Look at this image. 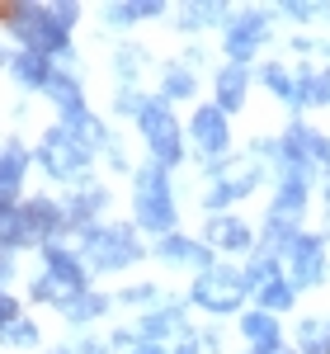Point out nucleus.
I'll return each instance as SVG.
<instances>
[{
	"mask_svg": "<svg viewBox=\"0 0 330 354\" xmlns=\"http://www.w3.org/2000/svg\"><path fill=\"white\" fill-rule=\"evenodd\" d=\"M133 354H170V350H165V345H146V340H142V345H137Z\"/></svg>",
	"mask_w": 330,
	"mask_h": 354,
	"instance_id": "37998d69",
	"label": "nucleus"
},
{
	"mask_svg": "<svg viewBox=\"0 0 330 354\" xmlns=\"http://www.w3.org/2000/svg\"><path fill=\"white\" fill-rule=\"evenodd\" d=\"M118 298H123V302H137V307H146V302L161 298V293H156L151 283H137V288H128V293H118Z\"/></svg>",
	"mask_w": 330,
	"mask_h": 354,
	"instance_id": "f704fd0d",
	"label": "nucleus"
},
{
	"mask_svg": "<svg viewBox=\"0 0 330 354\" xmlns=\"http://www.w3.org/2000/svg\"><path fill=\"white\" fill-rule=\"evenodd\" d=\"M0 62H5V53H0Z\"/></svg>",
	"mask_w": 330,
	"mask_h": 354,
	"instance_id": "49530a36",
	"label": "nucleus"
},
{
	"mask_svg": "<svg viewBox=\"0 0 330 354\" xmlns=\"http://www.w3.org/2000/svg\"><path fill=\"white\" fill-rule=\"evenodd\" d=\"M5 340H10L14 350H33V345H38V326H33V322H14V326L5 330Z\"/></svg>",
	"mask_w": 330,
	"mask_h": 354,
	"instance_id": "2f4dec72",
	"label": "nucleus"
},
{
	"mask_svg": "<svg viewBox=\"0 0 330 354\" xmlns=\"http://www.w3.org/2000/svg\"><path fill=\"white\" fill-rule=\"evenodd\" d=\"M193 90H198V81H193V71L189 66H165L161 71V100L170 104V100H193Z\"/></svg>",
	"mask_w": 330,
	"mask_h": 354,
	"instance_id": "4be33fe9",
	"label": "nucleus"
},
{
	"mask_svg": "<svg viewBox=\"0 0 330 354\" xmlns=\"http://www.w3.org/2000/svg\"><path fill=\"white\" fill-rule=\"evenodd\" d=\"M260 81L269 85L278 100H288V104L298 109V76H293V71H283V66H260Z\"/></svg>",
	"mask_w": 330,
	"mask_h": 354,
	"instance_id": "bb28decb",
	"label": "nucleus"
},
{
	"mask_svg": "<svg viewBox=\"0 0 330 354\" xmlns=\"http://www.w3.org/2000/svg\"><path fill=\"white\" fill-rule=\"evenodd\" d=\"M170 354H203V335H184L179 350H170Z\"/></svg>",
	"mask_w": 330,
	"mask_h": 354,
	"instance_id": "ea45409f",
	"label": "nucleus"
},
{
	"mask_svg": "<svg viewBox=\"0 0 330 354\" xmlns=\"http://www.w3.org/2000/svg\"><path fill=\"white\" fill-rule=\"evenodd\" d=\"M298 350L302 354H330V322H311L307 317L298 326Z\"/></svg>",
	"mask_w": 330,
	"mask_h": 354,
	"instance_id": "a878e982",
	"label": "nucleus"
},
{
	"mask_svg": "<svg viewBox=\"0 0 330 354\" xmlns=\"http://www.w3.org/2000/svg\"><path fill=\"white\" fill-rule=\"evenodd\" d=\"M38 161H43V170H48L52 180H81L85 165H90V151H85L81 142H76V133L61 123V128H48L43 147H38Z\"/></svg>",
	"mask_w": 330,
	"mask_h": 354,
	"instance_id": "39448f33",
	"label": "nucleus"
},
{
	"mask_svg": "<svg viewBox=\"0 0 330 354\" xmlns=\"http://www.w3.org/2000/svg\"><path fill=\"white\" fill-rule=\"evenodd\" d=\"M76 354H109V350H104V345H95V340H81V345H76Z\"/></svg>",
	"mask_w": 330,
	"mask_h": 354,
	"instance_id": "79ce46f5",
	"label": "nucleus"
},
{
	"mask_svg": "<svg viewBox=\"0 0 330 354\" xmlns=\"http://www.w3.org/2000/svg\"><path fill=\"white\" fill-rule=\"evenodd\" d=\"M165 335H179V340L193 335L189 322H184V307H175V302H170V307H156V312H146V322H142V340H146V345H161Z\"/></svg>",
	"mask_w": 330,
	"mask_h": 354,
	"instance_id": "9b49d317",
	"label": "nucleus"
},
{
	"mask_svg": "<svg viewBox=\"0 0 330 354\" xmlns=\"http://www.w3.org/2000/svg\"><path fill=\"white\" fill-rule=\"evenodd\" d=\"M208 245H217V250H250V227L241 218H226V213H217V218H208Z\"/></svg>",
	"mask_w": 330,
	"mask_h": 354,
	"instance_id": "4468645a",
	"label": "nucleus"
},
{
	"mask_svg": "<svg viewBox=\"0 0 330 354\" xmlns=\"http://www.w3.org/2000/svg\"><path fill=\"white\" fill-rule=\"evenodd\" d=\"M330 104V66L326 71H298V109Z\"/></svg>",
	"mask_w": 330,
	"mask_h": 354,
	"instance_id": "412c9836",
	"label": "nucleus"
},
{
	"mask_svg": "<svg viewBox=\"0 0 330 354\" xmlns=\"http://www.w3.org/2000/svg\"><path fill=\"white\" fill-rule=\"evenodd\" d=\"M156 255H161L165 265H198V270L208 274L213 270V245L203 241H189V236H161V245H156Z\"/></svg>",
	"mask_w": 330,
	"mask_h": 354,
	"instance_id": "9d476101",
	"label": "nucleus"
},
{
	"mask_svg": "<svg viewBox=\"0 0 330 354\" xmlns=\"http://www.w3.org/2000/svg\"><path fill=\"white\" fill-rule=\"evenodd\" d=\"M264 38H269V15L264 10H250L241 19H231V28H226V53H231L236 66H246Z\"/></svg>",
	"mask_w": 330,
	"mask_h": 354,
	"instance_id": "1a4fd4ad",
	"label": "nucleus"
},
{
	"mask_svg": "<svg viewBox=\"0 0 330 354\" xmlns=\"http://www.w3.org/2000/svg\"><path fill=\"white\" fill-rule=\"evenodd\" d=\"M33 298H38V302H52V307H61V312H66L76 293H71V288H61L52 274H43V279H33Z\"/></svg>",
	"mask_w": 330,
	"mask_h": 354,
	"instance_id": "7c9ffc66",
	"label": "nucleus"
},
{
	"mask_svg": "<svg viewBox=\"0 0 330 354\" xmlns=\"http://www.w3.org/2000/svg\"><path fill=\"white\" fill-rule=\"evenodd\" d=\"M10 71H14L19 85H48V76H52L48 57H38V53H19L14 62H10Z\"/></svg>",
	"mask_w": 330,
	"mask_h": 354,
	"instance_id": "5701e85b",
	"label": "nucleus"
},
{
	"mask_svg": "<svg viewBox=\"0 0 330 354\" xmlns=\"http://www.w3.org/2000/svg\"><path fill=\"white\" fill-rule=\"evenodd\" d=\"M142 123V137L151 142V156L156 165H179L184 161V147H179V123H175V113L165 100H146V109L137 113Z\"/></svg>",
	"mask_w": 330,
	"mask_h": 354,
	"instance_id": "20e7f679",
	"label": "nucleus"
},
{
	"mask_svg": "<svg viewBox=\"0 0 330 354\" xmlns=\"http://www.w3.org/2000/svg\"><path fill=\"white\" fill-rule=\"evenodd\" d=\"M293 298H298V288H293L288 279H269V283L260 288V312H269V317H274V312H288Z\"/></svg>",
	"mask_w": 330,
	"mask_h": 354,
	"instance_id": "393cba45",
	"label": "nucleus"
},
{
	"mask_svg": "<svg viewBox=\"0 0 330 354\" xmlns=\"http://www.w3.org/2000/svg\"><path fill=\"white\" fill-rule=\"evenodd\" d=\"M307 170H283L278 175V194H274V213H288V218H302L307 208Z\"/></svg>",
	"mask_w": 330,
	"mask_h": 354,
	"instance_id": "dca6fc26",
	"label": "nucleus"
},
{
	"mask_svg": "<svg viewBox=\"0 0 330 354\" xmlns=\"http://www.w3.org/2000/svg\"><path fill=\"white\" fill-rule=\"evenodd\" d=\"M246 85H250V71L246 66H226V71H217V109L222 113H231V109H241L246 104Z\"/></svg>",
	"mask_w": 330,
	"mask_h": 354,
	"instance_id": "a211bd4d",
	"label": "nucleus"
},
{
	"mask_svg": "<svg viewBox=\"0 0 330 354\" xmlns=\"http://www.w3.org/2000/svg\"><path fill=\"white\" fill-rule=\"evenodd\" d=\"M302 232H298V218H288V213H269V227H264V241H269V255L283 250L288 255V245L298 241Z\"/></svg>",
	"mask_w": 330,
	"mask_h": 354,
	"instance_id": "b1692460",
	"label": "nucleus"
},
{
	"mask_svg": "<svg viewBox=\"0 0 330 354\" xmlns=\"http://www.w3.org/2000/svg\"><path fill=\"white\" fill-rule=\"evenodd\" d=\"M0 241L14 250V245H43L48 236H43V227L33 222L28 208H10V213H0Z\"/></svg>",
	"mask_w": 330,
	"mask_h": 354,
	"instance_id": "ddd939ff",
	"label": "nucleus"
},
{
	"mask_svg": "<svg viewBox=\"0 0 330 354\" xmlns=\"http://www.w3.org/2000/svg\"><path fill=\"white\" fill-rule=\"evenodd\" d=\"M14 279V255H10V245L0 241V283H10Z\"/></svg>",
	"mask_w": 330,
	"mask_h": 354,
	"instance_id": "4c0bfd02",
	"label": "nucleus"
},
{
	"mask_svg": "<svg viewBox=\"0 0 330 354\" xmlns=\"http://www.w3.org/2000/svg\"><path fill=\"white\" fill-rule=\"evenodd\" d=\"M283 15L288 19H311V15H321V5H283Z\"/></svg>",
	"mask_w": 330,
	"mask_h": 354,
	"instance_id": "58836bf2",
	"label": "nucleus"
},
{
	"mask_svg": "<svg viewBox=\"0 0 330 354\" xmlns=\"http://www.w3.org/2000/svg\"><path fill=\"white\" fill-rule=\"evenodd\" d=\"M250 354H288L283 345H269V350H250Z\"/></svg>",
	"mask_w": 330,
	"mask_h": 354,
	"instance_id": "c03bdc74",
	"label": "nucleus"
},
{
	"mask_svg": "<svg viewBox=\"0 0 330 354\" xmlns=\"http://www.w3.org/2000/svg\"><path fill=\"white\" fill-rule=\"evenodd\" d=\"M217 19H226V5H184L179 10L184 33H193V28H203V24H217Z\"/></svg>",
	"mask_w": 330,
	"mask_h": 354,
	"instance_id": "cd10ccee",
	"label": "nucleus"
},
{
	"mask_svg": "<svg viewBox=\"0 0 330 354\" xmlns=\"http://www.w3.org/2000/svg\"><path fill=\"white\" fill-rule=\"evenodd\" d=\"M104 203H109V194L104 189H95V185H90V189H76V198H71V208H66V218L76 222V227H90V222L99 218V213H104Z\"/></svg>",
	"mask_w": 330,
	"mask_h": 354,
	"instance_id": "6ab92c4d",
	"label": "nucleus"
},
{
	"mask_svg": "<svg viewBox=\"0 0 330 354\" xmlns=\"http://www.w3.org/2000/svg\"><path fill=\"white\" fill-rule=\"evenodd\" d=\"M241 335H246L255 350H269V345H278V322L269 312H246L241 317Z\"/></svg>",
	"mask_w": 330,
	"mask_h": 354,
	"instance_id": "aec40b11",
	"label": "nucleus"
},
{
	"mask_svg": "<svg viewBox=\"0 0 330 354\" xmlns=\"http://www.w3.org/2000/svg\"><path fill=\"white\" fill-rule=\"evenodd\" d=\"M133 208H137V222L156 236H175V198H170V185H165V165H142L137 170V189H133Z\"/></svg>",
	"mask_w": 330,
	"mask_h": 354,
	"instance_id": "f257e3e1",
	"label": "nucleus"
},
{
	"mask_svg": "<svg viewBox=\"0 0 330 354\" xmlns=\"http://www.w3.org/2000/svg\"><path fill=\"white\" fill-rule=\"evenodd\" d=\"M213 175H217V185L203 194V208H208V213L226 208L231 198H246V194L260 185V165H255V161H236V165L213 161Z\"/></svg>",
	"mask_w": 330,
	"mask_h": 354,
	"instance_id": "423d86ee",
	"label": "nucleus"
},
{
	"mask_svg": "<svg viewBox=\"0 0 330 354\" xmlns=\"http://www.w3.org/2000/svg\"><path fill=\"white\" fill-rule=\"evenodd\" d=\"M142 62H146V53H142V48H123V53H118V76H123V81H137L142 71Z\"/></svg>",
	"mask_w": 330,
	"mask_h": 354,
	"instance_id": "473e14b6",
	"label": "nucleus"
},
{
	"mask_svg": "<svg viewBox=\"0 0 330 354\" xmlns=\"http://www.w3.org/2000/svg\"><path fill=\"white\" fill-rule=\"evenodd\" d=\"M14 312H19V307H14V298H10V293H0V330H10L14 322H19Z\"/></svg>",
	"mask_w": 330,
	"mask_h": 354,
	"instance_id": "e433bc0d",
	"label": "nucleus"
},
{
	"mask_svg": "<svg viewBox=\"0 0 330 354\" xmlns=\"http://www.w3.org/2000/svg\"><path fill=\"white\" fill-rule=\"evenodd\" d=\"M326 279V245L321 236H298V241L288 245V283L293 288H316Z\"/></svg>",
	"mask_w": 330,
	"mask_h": 354,
	"instance_id": "0eeeda50",
	"label": "nucleus"
},
{
	"mask_svg": "<svg viewBox=\"0 0 330 354\" xmlns=\"http://www.w3.org/2000/svg\"><path fill=\"white\" fill-rule=\"evenodd\" d=\"M142 109H146V100H142L137 90L123 85V90H118V113H142Z\"/></svg>",
	"mask_w": 330,
	"mask_h": 354,
	"instance_id": "72a5a7b5",
	"label": "nucleus"
},
{
	"mask_svg": "<svg viewBox=\"0 0 330 354\" xmlns=\"http://www.w3.org/2000/svg\"><path fill=\"white\" fill-rule=\"evenodd\" d=\"M104 312H109V298H99V293H76L71 307H66L71 322H95V317H104Z\"/></svg>",
	"mask_w": 330,
	"mask_h": 354,
	"instance_id": "c85d7f7f",
	"label": "nucleus"
},
{
	"mask_svg": "<svg viewBox=\"0 0 330 354\" xmlns=\"http://www.w3.org/2000/svg\"><path fill=\"white\" fill-rule=\"evenodd\" d=\"M250 293V283H246V274H236V270H222V265H213L208 274H198L193 279V293L189 298L203 307V312H236L241 302H246Z\"/></svg>",
	"mask_w": 330,
	"mask_h": 354,
	"instance_id": "7ed1b4c3",
	"label": "nucleus"
},
{
	"mask_svg": "<svg viewBox=\"0 0 330 354\" xmlns=\"http://www.w3.org/2000/svg\"><path fill=\"white\" fill-rule=\"evenodd\" d=\"M43 90H48V100H52L57 109L66 113V123L85 113V95H81V85H76V76H71V71H52Z\"/></svg>",
	"mask_w": 330,
	"mask_h": 354,
	"instance_id": "2eb2a0df",
	"label": "nucleus"
},
{
	"mask_svg": "<svg viewBox=\"0 0 330 354\" xmlns=\"http://www.w3.org/2000/svg\"><path fill=\"white\" fill-rule=\"evenodd\" d=\"M165 5H156V0H146V5H109L104 10V19L109 24H133V19H156Z\"/></svg>",
	"mask_w": 330,
	"mask_h": 354,
	"instance_id": "c756f323",
	"label": "nucleus"
},
{
	"mask_svg": "<svg viewBox=\"0 0 330 354\" xmlns=\"http://www.w3.org/2000/svg\"><path fill=\"white\" fill-rule=\"evenodd\" d=\"M48 274H52L61 288H71V293H85V265L71 255V250H61V245H48Z\"/></svg>",
	"mask_w": 330,
	"mask_h": 354,
	"instance_id": "f3484780",
	"label": "nucleus"
},
{
	"mask_svg": "<svg viewBox=\"0 0 330 354\" xmlns=\"http://www.w3.org/2000/svg\"><path fill=\"white\" fill-rule=\"evenodd\" d=\"M48 10H52L57 24H66V28L76 24V15H81V5H71V0H61V5H48Z\"/></svg>",
	"mask_w": 330,
	"mask_h": 354,
	"instance_id": "c9c22d12",
	"label": "nucleus"
},
{
	"mask_svg": "<svg viewBox=\"0 0 330 354\" xmlns=\"http://www.w3.org/2000/svg\"><path fill=\"white\" fill-rule=\"evenodd\" d=\"M113 345H118V350H123V345H133V350H137V335H133V330H113Z\"/></svg>",
	"mask_w": 330,
	"mask_h": 354,
	"instance_id": "a19ab883",
	"label": "nucleus"
},
{
	"mask_svg": "<svg viewBox=\"0 0 330 354\" xmlns=\"http://www.w3.org/2000/svg\"><path fill=\"white\" fill-rule=\"evenodd\" d=\"M52 354H76V350H52Z\"/></svg>",
	"mask_w": 330,
	"mask_h": 354,
	"instance_id": "a18cd8bd",
	"label": "nucleus"
},
{
	"mask_svg": "<svg viewBox=\"0 0 330 354\" xmlns=\"http://www.w3.org/2000/svg\"><path fill=\"white\" fill-rule=\"evenodd\" d=\"M24 165H28V151L19 142H10L5 151H0V213H10V203H14V194L24 185Z\"/></svg>",
	"mask_w": 330,
	"mask_h": 354,
	"instance_id": "f8f14e48",
	"label": "nucleus"
},
{
	"mask_svg": "<svg viewBox=\"0 0 330 354\" xmlns=\"http://www.w3.org/2000/svg\"><path fill=\"white\" fill-rule=\"evenodd\" d=\"M193 147L208 156V161H222L226 156V147H231V133H226V113L217 109V104H203V109H193Z\"/></svg>",
	"mask_w": 330,
	"mask_h": 354,
	"instance_id": "6e6552de",
	"label": "nucleus"
},
{
	"mask_svg": "<svg viewBox=\"0 0 330 354\" xmlns=\"http://www.w3.org/2000/svg\"><path fill=\"white\" fill-rule=\"evenodd\" d=\"M81 250L95 270H123L142 260V241L133 236V227H85Z\"/></svg>",
	"mask_w": 330,
	"mask_h": 354,
	"instance_id": "f03ea898",
	"label": "nucleus"
}]
</instances>
